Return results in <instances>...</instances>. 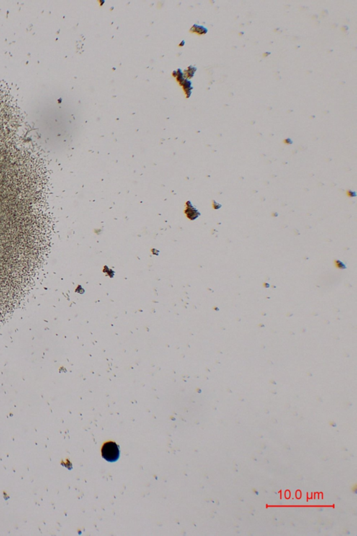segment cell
<instances>
[{"label": "cell", "instance_id": "cell-1", "mask_svg": "<svg viewBox=\"0 0 357 536\" xmlns=\"http://www.w3.org/2000/svg\"><path fill=\"white\" fill-rule=\"evenodd\" d=\"M102 457L109 462H115L120 458V449L114 442H107L102 447Z\"/></svg>", "mask_w": 357, "mask_h": 536}]
</instances>
